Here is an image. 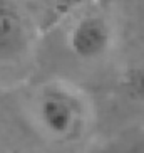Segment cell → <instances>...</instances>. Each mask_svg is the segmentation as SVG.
I'll use <instances>...</instances> for the list:
<instances>
[{"instance_id":"4","label":"cell","mask_w":144,"mask_h":153,"mask_svg":"<svg viewBox=\"0 0 144 153\" xmlns=\"http://www.w3.org/2000/svg\"><path fill=\"white\" fill-rule=\"evenodd\" d=\"M124 88L136 101L144 103V62L129 68L124 74Z\"/></svg>"},{"instance_id":"1","label":"cell","mask_w":144,"mask_h":153,"mask_svg":"<svg viewBox=\"0 0 144 153\" xmlns=\"http://www.w3.org/2000/svg\"><path fill=\"white\" fill-rule=\"evenodd\" d=\"M40 125L55 138H72L82 128L84 103L62 84H49L42 89L37 103Z\"/></svg>"},{"instance_id":"5","label":"cell","mask_w":144,"mask_h":153,"mask_svg":"<svg viewBox=\"0 0 144 153\" xmlns=\"http://www.w3.org/2000/svg\"><path fill=\"white\" fill-rule=\"evenodd\" d=\"M129 153H144V136L136 138L129 146Z\"/></svg>"},{"instance_id":"3","label":"cell","mask_w":144,"mask_h":153,"mask_svg":"<svg viewBox=\"0 0 144 153\" xmlns=\"http://www.w3.org/2000/svg\"><path fill=\"white\" fill-rule=\"evenodd\" d=\"M27 44V27L22 14L10 2H0V56L18 54Z\"/></svg>"},{"instance_id":"2","label":"cell","mask_w":144,"mask_h":153,"mask_svg":"<svg viewBox=\"0 0 144 153\" xmlns=\"http://www.w3.org/2000/svg\"><path fill=\"white\" fill-rule=\"evenodd\" d=\"M111 44V25L102 15L89 14L72 27L69 45L81 59H96L102 56Z\"/></svg>"}]
</instances>
